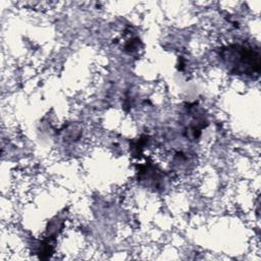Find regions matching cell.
I'll list each match as a JSON object with an SVG mask.
<instances>
[{
    "instance_id": "1",
    "label": "cell",
    "mask_w": 261,
    "mask_h": 261,
    "mask_svg": "<svg viewBox=\"0 0 261 261\" xmlns=\"http://www.w3.org/2000/svg\"><path fill=\"white\" fill-rule=\"evenodd\" d=\"M223 59L228 69L238 74H259L260 53L257 48L246 45H231L224 50Z\"/></svg>"
}]
</instances>
